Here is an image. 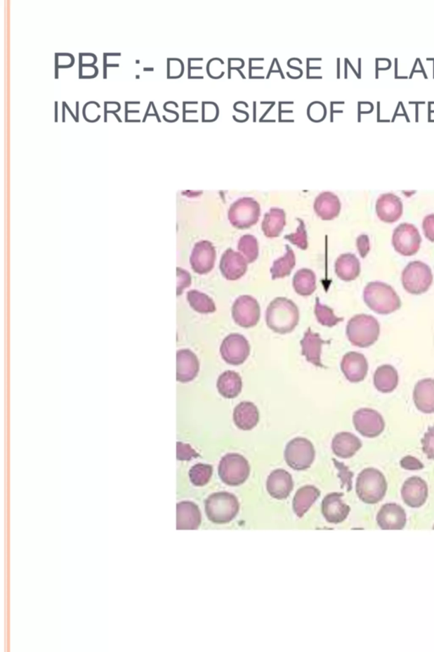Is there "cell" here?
I'll return each mask as SVG.
<instances>
[{
	"label": "cell",
	"mask_w": 434,
	"mask_h": 652,
	"mask_svg": "<svg viewBox=\"0 0 434 652\" xmlns=\"http://www.w3.org/2000/svg\"><path fill=\"white\" fill-rule=\"evenodd\" d=\"M300 321V311L292 300L278 297L270 302L265 311V321L270 329L278 334L292 332Z\"/></svg>",
	"instance_id": "cell-1"
},
{
	"label": "cell",
	"mask_w": 434,
	"mask_h": 652,
	"mask_svg": "<svg viewBox=\"0 0 434 652\" xmlns=\"http://www.w3.org/2000/svg\"><path fill=\"white\" fill-rule=\"evenodd\" d=\"M364 301L372 311L379 314H390L400 309L399 295L390 285L383 281H371L364 288Z\"/></svg>",
	"instance_id": "cell-2"
},
{
	"label": "cell",
	"mask_w": 434,
	"mask_h": 652,
	"mask_svg": "<svg viewBox=\"0 0 434 652\" xmlns=\"http://www.w3.org/2000/svg\"><path fill=\"white\" fill-rule=\"evenodd\" d=\"M346 335L352 345L369 347L374 345L379 338V322L372 315L356 314L348 321Z\"/></svg>",
	"instance_id": "cell-3"
},
{
	"label": "cell",
	"mask_w": 434,
	"mask_h": 652,
	"mask_svg": "<svg viewBox=\"0 0 434 652\" xmlns=\"http://www.w3.org/2000/svg\"><path fill=\"white\" fill-rule=\"evenodd\" d=\"M204 507L207 518L211 522L226 524L236 518L240 506L236 496L228 492H218L209 496Z\"/></svg>",
	"instance_id": "cell-4"
},
{
	"label": "cell",
	"mask_w": 434,
	"mask_h": 652,
	"mask_svg": "<svg viewBox=\"0 0 434 652\" xmlns=\"http://www.w3.org/2000/svg\"><path fill=\"white\" fill-rule=\"evenodd\" d=\"M387 489L386 478L375 468L363 470L356 480V494L364 503H379L384 498Z\"/></svg>",
	"instance_id": "cell-5"
},
{
	"label": "cell",
	"mask_w": 434,
	"mask_h": 652,
	"mask_svg": "<svg viewBox=\"0 0 434 652\" xmlns=\"http://www.w3.org/2000/svg\"><path fill=\"white\" fill-rule=\"evenodd\" d=\"M251 466L243 455L230 453L222 458L218 466V474L225 485L232 487L242 485L247 481Z\"/></svg>",
	"instance_id": "cell-6"
},
{
	"label": "cell",
	"mask_w": 434,
	"mask_h": 652,
	"mask_svg": "<svg viewBox=\"0 0 434 652\" xmlns=\"http://www.w3.org/2000/svg\"><path fill=\"white\" fill-rule=\"evenodd\" d=\"M433 281L431 268L424 262H409L401 274L404 288L411 294H423L430 288Z\"/></svg>",
	"instance_id": "cell-7"
},
{
	"label": "cell",
	"mask_w": 434,
	"mask_h": 652,
	"mask_svg": "<svg viewBox=\"0 0 434 652\" xmlns=\"http://www.w3.org/2000/svg\"><path fill=\"white\" fill-rule=\"evenodd\" d=\"M316 457L313 442L305 437H296L288 442L284 450V459L290 468L296 471L309 469Z\"/></svg>",
	"instance_id": "cell-8"
},
{
	"label": "cell",
	"mask_w": 434,
	"mask_h": 652,
	"mask_svg": "<svg viewBox=\"0 0 434 652\" xmlns=\"http://www.w3.org/2000/svg\"><path fill=\"white\" fill-rule=\"evenodd\" d=\"M261 205L253 198H241L233 203L228 210V219L237 229L253 226L259 220Z\"/></svg>",
	"instance_id": "cell-9"
},
{
	"label": "cell",
	"mask_w": 434,
	"mask_h": 652,
	"mask_svg": "<svg viewBox=\"0 0 434 652\" xmlns=\"http://www.w3.org/2000/svg\"><path fill=\"white\" fill-rule=\"evenodd\" d=\"M421 237L414 224L401 223L393 233V247L401 255L412 256L419 251Z\"/></svg>",
	"instance_id": "cell-10"
},
{
	"label": "cell",
	"mask_w": 434,
	"mask_h": 652,
	"mask_svg": "<svg viewBox=\"0 0 434 652\" xmlns=\"http://www.w3.org/2000/svg\"><path fill=\"white\" fill-rule=\"evenodd\" d=\"M232 317L237 325L244 328L256 326L261 319V307L251 295L237 298L232 307Z\"/></svg>",
	"instance_id": "cell-11"
},
{
	"label": "cell",
	"mask_w": 434,
	"mask_h": 652,
	"mask_svg": "<svg viewBox=\"0 0 434 652\" xmlns=\"http://www.w3.org/2000/svg\"><path fill=\"white\" fill-rule=\"evenodd\" d=\"M221 356L231 366H241L251 354V346L245 336L232 333L224 338L220 347Z\"/></svg>",
	"instance_id": "cell-12"
},
{
	"label": "cell",
	"mask_w": 434,
	"mask_h": 652,
	"mask_svg": "<svg viewBox=\"0 0 434 652\" xmlns=\"http://www.w3.org/2000/svg\"><path fill=\"white\" fill-rule=\"evenodd\" d=\"M353 424L360 435L368 438L379 437L385 428V421L380 413L367 408L360 409L355 412Z\"/></svg>",
	"instance_id": "cell-13"
},
{
	"label": "cell",
	"mask_w": 434,
	"mask_h": 652,
	"mask_svg": "<svg viewBox=\"0 0 434 652\" xmlns=\"http://www.w3.org/2000/svg\"><path fill=\"white\" fill-rule=\"evenodd\" d=\"M216 258L214 245L209 241H200L192 249L190 257L192 269L200 274H207L214 268Z\"/></svg>",
	"instance_id": "cell-14"
},
{
	"label": "cell",
	"mask_w": 434,
	"mask_h": 652,
	"mask_svg": "<svg viewBox=\"0 0 434 652\" xmlns=\"http://www.w3.org/2000/svg\"><path fill=\"white\" fill-rule=\"evenodd\" d=\"M223 276L229 281L239 280L248 269V262L242 254L228 248L223 253L220 261Z\"/></svg>",
	"instance_id": "cell-15"
},
{
	"label": "cell",
	"mask_w": 434,
	"mask_h": 652,
	"mask_svg": "<svg viewBox=\"0 0 434 652\" xmlns=\"http://www.w3.org/2000/svg\"><path fill=\"white\" fill-rule=\"evenodd\" d=\"M341 371L352 383H358L366 378L368 362L366 357L357 352H349L343 357Z\"/></svg>",
	"instance_id": "cell-16"
},
{
	"label": "cell",
	"mask_w": 434,
	"mask_h": 652,
	"mask_svg": "<svg viewBox=\"0 0 434 652\" xmlns=\"http://www.w3.org/2000/svg\"><path fill=\"white\" fill-rule=\"evenodd\" d=\"M376 212L383 222H396L403 213L402 200L394 193H384L376 200Z\"/></svg>",
	"instance_id": "cell-17"
},
{
	"label": "cell",
	"mask_w": 434,
	"mask_h": 652,
	"mask_svg": "<svg viewBox=\"0 0 434 652\" xmlns=\"http://www.w3.org/2000/svg\"><path fill=\"white\" fill-rule=\"evenodd\" d=\"M342 493H331L325 496L322 503V513L327 523H341L347 518L350 508L343 501Z\"/></svg>",
	"instance_id": "cell-18"
},
{
	"label": "cell",
	"mask_w": 434,
	"mask_h": 652,
	"mask_svg": "<svg viewBox=\"0 0 434 652\" xmlns=\"http://www.w3.org/2000/svg\"><path fill=\"white\" fill-rule=\"evenodd\" d=\"M401 494L405 504L413 508L423 506L428 499L427 482L419 477L409 478L405 482Z\"/></svg>",
	"instance_id": "cell-19"
},
{
	"label": "cell",
	"mask_w": 434,
	"mask_h": 652,
	"mask_svg": "<svg viewBox=\"0 0 434 652\" xmlns=\"http://www.w3.org/2000/svg\"><path fill=\"white\" fill-rule=\"evenodd\" d=\"M267 490L274 499L282 500L288 498L294 490L291 474L282 469L273 471L268 478Z\"/></svg>",
	"instance_id": "cell-20"
},
{
	"label": "cell",
	"mask_w": 434,
	"mask_h": 652,
	"mask_svg": "<svg viewBox=\"0 0 434 652\" xmlns=\"http://www.w3.org/2000/svg\"><path fill=\"white\" fill-rule=\"evenodd\" d=\"M376 520L383 530H401L407 523V515L402 507L390 503L381 508Z\"/></svg>",
	"instance_id": "cell-21"
},
{
	"label": "cell",
	"mask_w": 434,
	"mask_h": 652,
	"mask_svg": "<svg viewBox=\"0 0 434 652\" xmlns=\"http://www.w3.org/2000/svg\"><path fill=\"white\" fill-rule=\"evenodd\" d=\"M362 442L355 435L343 432L336 434L331 441V449L336 456L350 459L362 449Z\"/></svg>",
	"instance_id": "cell-22"
},
{
	"label": "cell",
	"mask_w": 434,
	"mask_h": 652,
	"mask_svg": "<svg viewBox=\"0 0 434 652\" xmlns=\"http://www.w3.org/2000/svg\"><path fill=\"white\" fill-rule=\"evenodd\" d=\"M259 421V409L251 402H242L236 406L233 411V422L240 430H251L256 428Z\"/></svg>",
	"instance_id": "cell-23"
},
{
	"label": "cell",
	"mask_w": 434,
	"mask_h": 652,
	"mask_svg": "<svg viewBox=\"0 0 434 652\" xmlns=\"http://www.w3.org/2000/svg\"><path fill=\"white\" fill-rule=\"evenodd\" d=\"M413 399L419 411L424 414L434 413V379L419 381L413 392Z\"/></svg>",
	"instance_id": "cell-24"
},
{
	"label": "cell",
	"mask_w": 434,
	"mask_h": 652,
	"mask_svg": "<svg viewBox=\"0 0 434 652\" xmlns=\"http://www.w3.org/2000/svg\"><path fill=\"white\" fill-rule=\"evenodd\" d=\"M314 210L322 219H334L341 212V200L333 192H322L315 199Z\"/></svg>",
	"instance_id": "cell-25"
},
{
	"label": "cell",
	"mask_w": 434,
	"mask_h": 652,
	"mask_svg": "<svg viewBox=\"0 0 434 652\" xmlns=\"http://www.w3.org/2000/svg\"><path fill=\"white\" fill-rule=\"evenodd\" d=\"M323 343L326 342L323 341L320 335L313 332L310 328L306 330L301 342L302 354L308 362L317 367H323L321 359Z\"/></svg>",
	"instance_id": "cell-26"
},
{
	"label": "cell",
	"mask_w": 434,
	"mask_h": 652,
	"mask_svg": "<svg viewBox=\"0 0 434 652\" xmlns=\"http://www.w3.org/2000/svg\"><path fill=\"white\" fill-rule=\"evenodd\" d=\"M199 371V362L194 352L183 350L178 352L177 377L181 383H190L195 379Z\"/></svg>",
	"instance_id": "cell-27"
},
{
	"label": "cell",
	"mask_w": 434,
	"mask_h": 652,
	"mask_svg": "<svg viewBox=\"0 0 434 652\" xmlns=\"http://www.w3.org/2000/svg\"><path fill=\"white\" fill-rule=\"evenodd\" d=\"M217 390L225 399H235L242 392L243 381L239 374L227 371L221 374L216 383Z\"/></svg>",
	"instance_id": "cell-28"
},
{
	"label": "cell",
	"mask_w": 434,
	"mask_h": 652,
	"mask_svg": "<svg viewBox=\"0 0 434 652\" xmlns=\"http://www.w3.org/2000/svg\"><path fill=\"white\" fill-rule=\"evenodd\" d=\"M320 495V490L313 485H306L298 490L293 499V509L298 518H303Z\"/></svg>",
	"instance_id": "cell-29"
},
{
	"label": "cell",
	"mask_w": 434,
	"mask_h": 652,
	"mask_svg": "<svg viewBox=\"0 0 434 652\" xmlns=\"http://www.w3.org/2000/svg\"><path fill=\"white\" fill-rule=\"evenodd\" d=\"M335 272L343 281L355 280L360 273V262L354 253H343L335 262Z\"/></svg>",
	"instance_id": "cell-30"
},
{
	"label": "cell",
	"mask_w": 434,
	"mask_h": 652,
	"mask_svg": "<svg viewBox=\"0 0 434 652\" xmlns=\"http://www.w3.org/2000/svg\"><path fill=\"white\" fill-rule=\"evenodd\" d=\"M376 390L383 393L394 392L399 384L398 371L390 364H384L376 369L374 377Z\"/></svg>",
	"instance_id": "cell-31"
},
{
	"label": "cell",
	"mask_w": 434,
	"mask_h": 652,
	"mask_svg": "<svg viewBox=\"0 0 434 652\" xmlns=\"http://www.w3.org/2000/svg\"><path fill=\"white\" fill-rule=\"evenodd\" d=\"M202 523V513L199 507L192 502L178 504V528L195 530Z\"/></svg>",
	"instance_id": "cell-32"
},
{
	"label": "cell",
	"mask_w": 434,
	"mask_h": 652,
	"mask_svg": "<svg viewBox=\"0 0 434 652\" xmlns=\"http://www.w3.org/2000/svg\"><path fill=\"white\" fill-rule=\"evenodd\" d=\"M286 224V213L284 209L272 207L265 213L261 228L265 236L274 238L280 236Z\"/></svg>",
	"instance_id": "cell-33"
},
{
	"label": "cell",
	"mask_w": 434,
	"mask_h": 652,
	"mask_svg": "<svg viewBox=\"0 0 434 652\" xmlns=\"http://www.w3.org/2000/svg\"><path fill=\"white\" fill-rule=\"evenodd\" d=\"M294 289L301 296H309L317 289V276L313 269L303 268L297 270L293 278Z\"/></svg>",
	"instance_id": "cell-34"
},
{
	"label": "cell",
	"mask_w": 434,
	"mask_h": 652,
	"mask_svg": "<svg viewBox=\"0 0 434 652\" xmlns=\"http://www.w3.org/2000/svg\"><path fill=\"white\" fill-rule=\"evenodd\" d=\"M285 248L286 253L284 255L274 261L272 268L270 269L273 280L289 276L294 266H296V257L293 249L289 245H286Z\"/></svg>",
	"instance_id": "cell-35"
},
{
	"label": "cell",
	"mask_w": 434,
	"mask_h": 652,
	"mask_svg": "<svg viewBox=\"0 0 434 652\" xmlns=\"http://www.w3.org/2000/svg\"><path fill=\"white\" fill-rule=\"evenodd\" d=\"M188 300L190 306L200 314L214 313L216 309L214 301L206 293L197 290H191L188 293Z\"/></svg>",
	"instance_id": "cell-36"
},
{
	"label": "cell",
	"mask_w": 434,
	"mask_h": 652,
	"mask_svg": "<svg viewBox=\"0 0 434 652\" xmlns=\"http://www.w3.org/2000/svg\"><path fill=\"white\" fill-rule=\"evenodd\" d=\"M237 248L240 253L246 258L248 262H253L259 256V243L256 237L253 235H244L241 236L237 243Z\"/></svg>",
	"instance_id": "cell-37"
},
{
	"label": "cell",
	"mask_w": 434,
	"mask_h": 652,
	"mask_svg": "<svg viewBox=\"0 0 434 652\" xmlns=\"http://www.w3.org/2000/svg\"><path fill=\"white\" fill-rule=\"evenodd\" d=\"M315 314H316L318 322L320 323L321 325L327 327H333L339 322L343 321V318L336 317L333 309H331L329 306L322 305L318 297L316 298Z\"/></svg>",
	"instance_id": "cell-38"
},
{
	"label": "cell",
	"mask_w": 434,
	"mask_h": 652,
	"mask_svg": "<svg viewBox=\"0 0 434 652\" xmlns=\"http://www.w3.org/2000/svg\"><path fill=\"white\" fill-rule=\"evenodd\" d=\"M212 473L213 468L211 465L197 464L192 467L190 478L192 485L203 487L210 482Z\"/></svg>",
	"instance_id": "cell-39"
},
{
	"label": "cell",
	"mask_w": 434,
	"mask_h": 652,
	"mask_svg": "<svg viewBox=\"0 0 434 652\" xmlns=\"http://www.w3.org/2000/svg\"><path fill=\"white\" fill-rule=\"evenodd\" d=\"M297 220L300 224H298L296 232L286 235L284 238L294 245H296L298 248L305 250L308 248V236H307L305 224L302 219H297Z\"/></svg>",
	"instance_id": "cell-40"
},
{
	"label": "cell",
	"mask_w": 434,
	"mask_h": 652,
	"mask_svg": "<svg viewBox=\"0 0 434 652\" xmlns=\"http://www.w3.org/2000/svg\"><path fill=\"white\" fill-rule=\"evenodd\" d=\"M423 450L429 460L434 461V426H431L421 440Z\"/></svg>",
	"instance_id": "cell-41"
},
{
	"label": "cell",
	"mask_w": 434,
	"mask_h": 652,
	"mask_svg": "<svg viewBox=\"0 0 434 652\" xmlns=\"http://www.w3.org/2000/svg\"><path fill=\"white\" fill-rule=\"evenodd\" d=\"M334 463L339 471V477H341L343 483L342 487L346 486L347 490L350 491L352 489V478H353V473H351L347 466L342 464V463L336 461H334Z\"/></svg>",
	"instance_id": "cell-42"
},
{
	"label": "cell",
	"mask_w": 434,
	"mask_h": 652,
	"mask_svg": "<svg viewBox=\"0 0 434 652\" xmlns=\"http://www.w3.org/2000/svg\"><path fill=\"white\" fill-rule=\"evenodd\" d=\"M198 457V454L191 448L190 445L178 442V460L188 461L192 458Z\"/></svg>",
	"instance_id": "cell-43"
},
{
	"label": "cell",
	"mask_w": 434,
	"mask_h": 652,
	"mask_svg": "<svg viewBox=\"0 0 434 652\" xmlns=\"http://www.w3.org/2000/svg\"><path fill=\"white\" fill-rule=\"evenodd\" d=\"M400 466L402 468L409 471H419L424 468V465L416 458L405 456L401 460Z\"/></svg>",
	"instance_id": "cell-44"
},
{
	"label": "cell",
	"mask_w": 434,
	"mask_h": 652,
	"mask_svg": "<svg viewBox=\"0 0 434 652\" xmlns=\"http://www.w3.org/2000/svg\"><path fill=\"white\" fill-rule=\"evenodd\" d=\"M424 235L428 240L434 241V213L426 216L423 221Z\"/></svg>",
	"instance_id": "cell-45"
},
{
	"label": "cell",
	"mask_w": 434,
	"mask_h": 652,
	"mask_svg": "<svg viewBox=\"0 0 434 652\" xmlns=\"http://www.w3.org/2000/svg\"><path fill=\"white\" fill-rule=\"evenodd\" d=\"M191 284L190 274L183 269L178 268V293Z\"/></svg>",
	"instance_id": "cell-46"
},
{
	"label": "cell",
	"mask_w": 434,
	"mask_h": 652,
	"mask_svg": "<svg viewBox=\"0 0 434 652\" xmlns=\"http://www.w3.org/2000/svg\"><path fill=\"white\" fill-rule=\"evenodd\" d=\"M356 244H357V248L360 256L362 257H366L370 250L369 237L367 235H360L358 236L357 240H356Z\"/></svg>",
	"instance_id": "cell-47"
},
{
	"label": "cell",
	"mask_w": 434,
	"mask_h": 652,
	"mask_svg": "<svg viewBox=\"0 0 434 652\" xmlns=\"http://www.w3.org/2000/svg\"><path fill=\"white\" fill-rule=\"evenodd\" d=\"M433 529H434V527H433Z\"/></svg>",
	"instance_id": "cell-48"
}]
</instances>
